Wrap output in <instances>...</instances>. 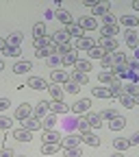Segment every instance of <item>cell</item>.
Instances as JSON below:
<instances>
[{
    "instance_id": "6da1fadb",
    "label": "cell",
    "mask_w": 139,
    "mask_h": 157,
    "mask_svg": "<svg viewBox=\"0 0 139 157\" xmlns=\"http://www.w3.org/2000/svg\"><path fill=\"white\" fill-rule=\"evenodd\" d=\"M31 116H33V107H31L28 103H22L20 107H15V120L24 122L26 118H31Z\"/></svg>"
},
{
    "instance_id": "7a4b0ae2",
    "label": "cell",
    "mask_w": 139,
    "mask_h": 157,
    "mask_svg": "<svg viewBox=\"0 0 139 157\" xmlns=\"http://www.w3.org/2000/svg\"><path fill=\"white\" fill-rule=\"evenodd\" d=\"M124 42H126V46H130L133 50L139 48V35H137L135 29H126V31H124Z\"/></svg>"
},
{
    "instance_id": "3957f363",
    "label": "cell",
    "mask_w": 139,
    "mask_h": 157,
    "mask_svg": "<svg viewBox=\"0 0 139 157\" xmlns=\"http://www.w3.org/2000/svg\"><path fill=\"white\" fill-rule=\"evenodd\" d=\"M83 142V135H74V133H68L63 140H61V146L63 148H76L78 144Z\"/></svg>"
},
{
    "instance_id": "277c9868",
    "label": "cell",
    "mask_w": 139,
    "mask_h": 157,
    "mask_svg": "<svg viewBox=\"0 0 139 157\" xmlns=\"http://www.w3.org/2000/svg\"><path fill=\"white\" fill-rule=\"evenodd\" d=\"M89 107H91V103L87 101V98H81V101H76V103L72 105V113H76V116L89 113Z\"/></svg>"
},
{
    "instance_id": "5b68a950",
    "label": "cell",
    "mask_w": 139,
    "mask_h": 157,
    "mask_svg": "<svg viewBox=\"0 0 139 157\" xmlns=\"http://www.w3.org/2000/svg\"><path fill=\"white\" fill-rule=\"evenodd\" d=\"M50 81H52L54 85H59V83H63V85H65V83L70 81V72H63V70H59V68H57V70L50 72Z\"/></svg>"
},
{
    "instance_id": "8992f818",
    "label": "cell",
    "mask_w": 139,
    "mask_h": 157,
    "mask_svg": "<svg viewBox=\"0 0 139 157\" xmlns=\"http://www.w3.org/2000/svg\"><path fill=\"white\" fill-rule=\"evenodd\" d=\"M100 48H102L107 55L115 52V50H117V39H115V37H100Z\"/></svg>"
},
{
    "instance_id": "52a82bcc",
    "label": "cell",
    "mask_w": 139,
    "mask_h": 157,
    "mask_svg": "<svg viewBox=\"0 0 139 157\" xmlns=\"http://www.w3.org/2000/svg\"><path fill=\"white\" fill-rule=\"evenodd\" d=\"M61 133L57 129H50V131H44V144H61Z\"/></svg>"
},
{
    "instance_id": "ba28073f",
    "label": "cell",
    "mask_w": 139,
    "mask_h": 157,
    "mask_svg": "<svg viewBox=\"0 0 139 157\" xmlns=\"http://www.w3.org/2000/svg\"><path fill=\"white\" fill-rule=\"evenodd\" d=\"M46 90H48V94L52 96V101H54V103H63V98H65V92H63L61 87H59V85L50 83V85H48Z\"/></svg>"
},
{
    "instance_id": "9c48e42d",
    "label": "cell",
    "mask_w": 139,
    "mask_h": 157,
    "mask_svg": "<svg viewBox=\"0 0 139 157\" xmlns=\"http://www.w3.org/2000/svg\"><path fill=\"white\" fill-rule=\"evenodd\" d=\"M52 42H54L57 46H63V44H68V42H70V35H68V31H65V29H59V31H54V33H52Z\"/></svg>"
},
{
    "instance_id": "30bf717a",
    "label": "cell",
    "mask_w": 139,
    "mask_h": 157,
    "mask_svg": "<svg viewBox=\"0 0 139 157\" xmlns=\"http://www.w3.org/2000/svg\"><path fill=\"white\" fill-rule=\"evenodd\" d=\"M13 137H15L17 142H31L33 140V133L26 131L24 127H17V129H13Z\"/></svg>"
},
{
    "instance_id": "8fae6325",
    "label": "cell",
    "mask_w": 139,
    "mask_h": 157,
    "mask_svg": "<svg viewBox=\"0 0 139 157\" xmlns=\"http://www.w3.org/2000/svg\"><path fill=\"white\" fill-rule=\"evenodd\" d=\"M26 85H28L31 90H35V92H39V90H46V87H48V83L44 81L42 76H31L28 81H26Z\"/></svg>"
},
{
    "instance_id": "7c38bea8",
    "label": "cell",
    "mask_w": 139,
    "mask_h": 157,
    "mask_svg": "<svg viewBox=\"0 0 139 157\" xmlns=\"http://www.w3.org/2000/svg\"><path fill=\"white\" fill-rule=\"evenodd\" d=\"M26 131H39V129H42V120H39V118L37 116H31V118H26V120H24V124H22Z\"/></svg>"
},
{
    "instance_id": "4fadbf2b",
    "label": "cell",
    "mask_w": 139,
    "mask_h": 157,
    "mask_svg": "<svg viewBox=\"0 0 139 157\" xmlns=\"http://www.w3.org/2000/svg\"><path fill=\"white\" fill-rule=\"evenodd\" d=\"M78 26H81L83 31H93V29H98V22H96L91 15H85V17L78 20Z\"/></svg>"
},
{
    "instance_id": "5bb4252c",
    "label": "cell",
    "mask_w": 139,
    "mask_h": 157,
    "mask_svg": "<svg viewBox=\"0 0 139 157\" xmlns=\"http://www.w3.org/2000/svg\"><path fill=\"white\" fill-rule=\"evenodd\" d=\"M120 33V24H102L100 26V35L102 37H115Z\"/></svg>"
},
{
    "instance_id": "9a60e30c",
    "label": "cell",
    "mask_w": 139,
    "mask_h": 157,
    "mask_svg": "<svg viewBox=\"0 0 139 157\" xmlns=\"http://www.w3.org/2000/svg\"><path fill=\"white\" fill-rule=\"evenodd\" d=\"M54 17H57L61 24H65V26H70V24L74 22V20H72V13H70V11H65V9H57Z\"/></svg>"
},
{
    "instance_id": "2e32d148",
    "label": "cell",
    "mask_w": 139,
    "mask_h": 157,
    "mask_svg": "<svg viewBox=\"0 0 139 157\" xmlns=\"http://www.w3.org/2000/svg\"><path fill=\"white\" fill-rule=\"evenodd\" d=\"M74 48H76V50H87V52H89V50L93 48V39L85 35V37H81V39H76V46H74Z\"/></svg>"
},
{
    "instance_id": "e0dca14e",
    "label": "cell",
    "mask_w": 139,
    "mask_h": 157,
    "mask_svg": "<svg viewBox=\"0 0 139 157\" xmlns=\"http://www.w3.org/2000/svg\"><path fill=\"white\" fill-rule=\"evenodd\" d=\"M109 7H111V2H107V0H98V2L93 5V9H91V13L93 15H104V13H109Z\"/></svg>"
},
{
    "instance_id": "ac0fdd59",
    "label": "cell",
    "mask_w": 139,
    "mask_h": 157,
    "mask_svg": "<svg viewBox=\"0 0 139 157\" xmlns=\"http://www.w3.org/2000/svg\"><path fill=\"white\" fill-rule=\"evenodd\" d=\"M98 78H100V83H102V85H111V83H115V81H117V76H115L111 70H102V72H98Z\"/></svg>"
},
{
    "instance_id": "d6986e66",
    "label": "cell",
    "mask_w": 139,
    "mask_h": 157,
    "mask_svg": "<svg viewBox=\"0 0 139 157\" xmlns=\"http://www.w3.org/2000/svg\"><path fill=\"white\" fill-rule=\"evenodd\" d=\"M85 118H87V122H89V127L91 129H100V127H104V122H102V118L98 116V113H85Z\"/></svg>"
},
{
    "instance_id": "ffe728a7",
    "label": "cell",
    "mask_w": 139,
    "mask_h": 157,
    "mask_svg": "<svg viewBox=\"0 0 139 157\" xmlns=\"http://www.w3.org/2000/svg\"><path fill=\"white\" fill-rule=\"evenodd\" d=\"M65 31H68V35L70 37H76V39H81V37H85V31L78 26V22H72L70 26H65Z\"/></svg>"
},
{
    "instance_id": "44dd1931",
    "label": "cell",
    "mask_w": 139,
    "mask_h": 157,
    "mask_svg": "<svg viewBox=\"0 0 139 157\" xmlns=\"http://www.w3.org/2000/svg\"><path fill=\"white\" fill-rule=\"evenodd\" d=\"M74 70L83 72V74H89L91 72V61H89V59H78V61L74 63Z\"/></svg>"
},
{
    "instance_id": "7402d4cb",
    "label": "cell",
    "mask_w": 139,
    "mask_h": 157,
    "mask_svg": "<svg viewBox=\"0 0 139 157\" xmlns=\"http://www.w3.org/2000/svg\"><path fill=\"white\" fill-rule=\"evenodd\" d=\"M52 44V37L50 35H46V37H37V39H33V48L35 50H42V48H48Z\"/></svg>"
},
{
    "instance_id": "603a6c76",
    "label": "cell",
    "mask_w": 139,
    "mask_h": 157,
    "mask_svg": "<svg viewBox=\"0 0 139 157\" xmlns=\"http://www.w3.org/2000/svg\"><path fill=\"white\" fill-rule=\"evenodd\" d=\"M70 81H74L76 85H87V83H89V74H83V72H76V70H74V72L70 74Z\"/></svg>"
},
{
    "instance_id": "cb8c5ba5",
    "label": "cell",
    "mask_w": 139,
    "mask_h": 157,
    "mask_svg": "<svg viewBox=\"0 0 139 157\" xmlns=\"http://www.w3.org/2000/svg\"><path fill=\"white\" fill-rule=\"evenodd\" d=\"M48 111H50V103H48V101H39V103L35 105V111H33V116L42 118V116H46Z\"/></svg>"
},
{
    "instance_id": "d4e9b609",
    "label": "cell",
    "mask_w": 139,
    "mask_h": 157,
    "mask_svg": "<svg viewBox=\"0 0 139 157\" xmlns=\"http://www.w3.org/2000/svg\"><path fill=\"white\" fill-rule=\"evenodd\" d=\"M31 68H33L31 61H17V63L13 66V72H15V74H26V72H31Z\"/></svg>"
},
{
    "instance_id": "484cf974",
    "label": "cell",
    "mask_w": 139,
    "mask_h": 157,
    "mask_svg": "<svg viewBox=\"0 0 139 157\" xmlns=\"http://www.w3.org/2000/svg\"><path fill=\"white\" fill-rule=\"evenodd\" d=\"M91 94H93L96 98H111V92H109L107 85H96V87L91 90Z\"/></svg>"
},
{
    "instance_id": "4316f807",
    "label": "cell",
    "mask_w": 139,
    "mask_h": 157,
    "mask_svg": "<svg viewBox=\"0 0 139 157\" xmlns=\"http://www.w3.org/2000/svg\"><path fill=\"white\" fill-rule=\"evenodd\" d=\"M83 142H87V146H93V148H96V146H100L102 140H100L96 133H83Z\"/></svg>"
},
{
    "instance_id": "83f0119b",
    "label": "cell",
    "mask_w": 139,
    "mask_h": 157,
    "mask_svg": "<svg viewBox=\"0 0 139 157\" xmlns=\"http://www.w3.org/2000/svg\"><path fill=\"white\" fill-rule=\"evenodd\" d=\"M78 61V57H76V48L72 50V52H65V55H61V63L63 66H74Z\"/></svg>"
},
{
    "instance_id": "f1b7e54d",
    "label": "cell",
    "mask_w": 139,
    "mask_h": 157,
    "mask_svg": "<svg viewBox=\"0 0 139 157\" xmlns=\"http://www.w3.org/2000/svg\"><path fill=\"white\" fill-rule=\"evenodd\" d=\"M128 146H130V144H128V137H115V140H113V148L120 151V153H124Z\"/></svg>"
},
{
    "instance_id": "f546056e",
    "label": "cell",
    "mask_w": 139,
    "mask_h": 157,
    "mask_svg": "<svg viewBox=\"0 0 139 157\" xmlns=\"http://www.w3.org/2000/svg\"><path fill=\"white\" fill-rule=\"evenodd\" d=\"M109 127H111L113 131H122V129L126 127V118H122V116H117V118H113V120L109 122Z\"/></svg>"
},
{
    "instance_id": "4dcf8cb0",
    "label": "cell",
    "mask_w": 139,
    "mask_h": 157,
    "mask_svg": "<svg viewBox=\"0 0 139 157\" xmlns=\"http://www.w3.org/2000/svg\"><path fill=\"white\" fill-rule=\"evenodd\" d=\"M50 111L52 113H70V107L65 105V103H50Z\"/></svg>"
},
{
    "instance_id": "1f68e13d",
    "label": "cell",
    "mask_w": 139,
    "mask_h": 157,
    "mask_svg": "<svg viewBox=\"0 0 139 157\" xmlns=\"http://www.w3.org/2000/svg\"><path fill=\"white\" fill-rule=\"evenodd\" d=\"M139 24V17H135V15H122V26H126V29H135Z\"/></svg>"
},
{
    "instance_id": "d6a6232c",
    "label": "cell",
    "mask_w": 139,
    "mask_h": 157,
    "mask_svg": "<svg viewBox=\"0 0 139 157\" xmlns=\"http://www.w3.org/2000/svg\"><path fill=\"white\" fill-rule=\"evenodd\" d=\"M109 92H111V98H120V96L124 94V87H122V83H120V81H115V83H111Z\"/></svg>"
},
{
    "instance_id": "836d02e7",
    "label": "cell",
    "mask_w": 139,
    "mask_h": 157,
    "mask_svg": "<svg viewBox=\"0 0 139 157\" xmlns=\"http://www.w3.org/2000/svg\"><path fill=\"white\" fill-rule=\"evenodd\" d=\"M33 35H35V39L37 37H46L48 33H46V22H37L35 26H33Z\"/></svg>"
},
{
    "instance_id": "e575fe53",
    "label": "cell",
    "mask_w": 139,
    "mask_h": 157,
    "mask_svg": "<svg viewBox=\"0 0 139 157\" xmlns=\"http://www.w3.org/2000/svg\"><path fill=\"white\" fill-rule=\"evenodd\" d=\"M7 44H9V46H17V48H20V44H22V33H20V31L11 33V35H9V39H7Z\"/></svg>"
},
{
    "instance_id": "d590c367",
    "label": "cell",
    "mask_w": 139,
    "mask_h": 157,
    "mask_svg": "<svg viewBox=\"0 0 139 157\" xmlns=\"http://www.w3.org/2000/svg\"><path fill=\"white\" fill-rule=\"evenodd\" d=\"M54 124H57V113H50L46 120L42 122V129L44 131H50V129H54Z\"/></svg>"
},
{
    "instance_id": "8d00e7d4",
    "label": "cell",
    "mask_w": 139,
    "mask_h": 157,
    "mask_svg": "<svg viewBox=\"0 0 139 157\" xmlns=\"http://www.w3.org/2000/svg\"><path fill=\"white\" fill-rule=\"evenodd\" d=\"M78 131H81V135H83V133H91V127H89V122H87L85 113L78 118Z\"/></svg>"
},
{
    "instance_id": "74e56055",
    "label": "cell",
    "mask_w": 139,
    "mask_h": 157,
    "mask_svg": "<svg viewBox=\"0 0 139 157\" xmlns=\"http://www.w3.org/2000/svg\"><path fill=\"white\" fill-rule=\"evenodd\" d=\"M61 148H63L61 144H44V146H42V153H44V155H54V153H59Z\"/></svg>"
},
{
    "instance_id": "f35d334b",
    "label": "cell",
    "mask_w": 139,
    "mask_h": 157,
    "mask_svg": "<svg viewBox=\"0 0 139 157\" xmlns=\"http://www.w3.org/2000/svg\"><path fill=\"white\" fill-rule=\"evenodd\" d=\"M117 101L122 103V107H126V109H133L135 107V98L133 96H128V94H122L120 98H117Z\"/></svg>"
},
{
    "instance_id": "ab89813d",
    "label": "cell",
    "mask_w": 139,
    "mask_h": 157,
    "mask_svg": "<svg viewBox=\"0 0 139 157\" xmlns=\"http://www.w3.org/2000/svg\"><path fill=\"white\" fill-rule=\"evenodd\" d=\"M111 59H113V66H122V63H126V55L120 52V50L111 52Z\"/></svg>"
},
{
    "instance_id": "60d3db41",
    "label": "cell",
    "mask_w": 139,
    "mask_h": 157,
    "mask_svg": "<svg viewBox=\"0 0 139 157\" xmlns=\"http://www.w3.org/2000/svg\"><path fill=\"white\" fill-rule=\"evenodd\" d=\"M98 116H100V118H102V122H104V120H109V122H111V120H113V118H117V116H120V113H117L115 109H104L102 113H98Z\"/></svg>"
},
{
    "instance_id": "b9f144b4",
    "label": "cell",
    "mask_w": 139,
    "mask_h": 157,
    "mask_svg": "<svg viewBox=\"0 0 139 157\" xmlns=\"http://www.w3.org/2000/svg\"><path fill=\"white\" fill-rule=\"evenodd\" d=\"M13 127V118H9V116H0V129L2 131H9Z\"/></svg>"
},
{
    "instance_id": "7bdbcfd3",
    "label": "cell",
    "mask_w": 139,
    "mask_h": 157,
    "mask_svg": "<svg viewBox=\"0 0 139 157\" xmlns=\"http://www.w3.org/2000/svg\"><path fill=\"white\" fill-rule=\"evenodd\" d=\"M87 55H89V57H91V59H102V57H104V55H107V52H104V50H102V48H100V46H93V48H91V50H89V52H87Z\"/></svg>"
},
{
    "instance_id": "ee69618b",
    "label": "cell",
    "mask_w": 139,
    "mask_h": 157,
    "mask_svg": "<svg viewBox=\"0 0 139 157\" xmlns=\"http://www.w3.org/2000/svg\"><path fill=\"white\" fill-rule=\"evenodd\" d=\"M63 92H68V94H78V92H81V85H76L74 81H68L65 87H63Z\"/></svg>"
},
{
    "instance_id": "f6af8a7d",
    "label": "cell",
    "mask_w": 139,
    "mask_h": 157,
    "mask_svg": "<svg viewBox=\"0 0 139 157\" xmlns=\"http://www.w3.org/2000/svg\"><path fill=\"white\" fill-rule=\"evenodd\" d=\"M2 55H5V57H20V55H22V50H20L17 46H7Z\"/></svg>"
},
{
    "instance_id": "bcb514c9",
    "label": "cell",
    "mask_w": 139,
    "mask_h": 157,
    "mask_svg": "<svg viewBox=\"0 0 139 157\" xmlns=\"http://www.w3.org/2000/svg\"><path fill=\"white\" fill-rule=\"evenodd\" d=\"M124 94H128V96H137L139 94V87H137V83H128V85H124Z\"/></svg>"
},
{
    "instance_id": "7dc6e473",
    "label": "cell",
    "mask_w": 139,
    "mask_h": 157,
    "mask_svg": "<svg viewBox=\"0 0 139 157\" xmlns=\"http://www.w3.org/2000/svg\"><path fill=\"white\" fill-rule=\"evenodd\" d=\"M65 129H68V131H74V129H78V118H72V116H68V118H65Z\"/></svg>"
},
{
    "instance_id": "c3c4849f",
    "label": "cell",
    "mask_w": 139,
    "mask_h": 157,
    "mask_svg": "<svg viewBox=\"0 0 139 157\" xmlns=\"http://www.w3.org/2000/svg\"><path fill=\"white\" fill-rule=\"evenodd\" d=\"M63 155L65 157H81L83 151H81V146H76V148H63Z\"/></svg>"
},
{
    "instance_id": "681fc988",
    "label": "cell",
    "mask_w": 139,
    "mask_h": 157,
    "mask_svg": "<svg viewBox=\"0 0 139 157\" xmlns=\"http://www.w3.org/2000/svg\"><path fill=\"white\" fill-rule=\"evenodd\" d=\"M100 66H102V70H111V68H113V59H111V55H104V57L100 59Z\"/></svg>"
},
{
    "instance_id": "f907efd6",
    "label": "cell",
    "mask_w": 139,
    "mask_h": 157,
    "mask_svg": "<svg viewBox=\"0 0 139 157\" xmlns=\"http://www.w3.org/2000/svg\"><path fill=\"white\" fill-rule=\"evenodd\" d=\"M46 61H48V66H50L52 70H57V66L61 63V57H54V55H52V57H48V59H46Z\"/></svg>"
},
{
    "instance_id": "816d5d0a",
    "label": "cell",
    "mask_w": 139,
    "mask_h": 157,
    "mask_svg": "<svg viewBox=\"0 0 139 157\" xmlns=\"http://www.w3.org/2000/svg\"><path fill=\"white\" fill-rule=\"evenodd\" d=\"M102 22H104V24H117V17H115L113 13H104V15H102Z\"/></svg>"
},
{
    "instance_id": "f5cc1de1",
    "label": "cell",
    "mask_w": 139,
    "mask_h": 157,
    "mask_svg": "<svg viewBox=\"0 0 139 157\" xmlns=\"http://www.w3.org/2000/svg\"><path fill=\"white\" fill-rule=\"evenodd\" d=\"M74 50V46L68 42V44H63V46H59V55H65V52H72Z\"/></svg>"
},
{
    "instance_id": "db71d44e",
    "label": "cell",
    "mask_w": 139,
    "mask_h": 157,
    "mask_svg": "<svg viewBox=\"0 0 139 157\" xmlns=\"http://www.w3.org/2000/svg\"><path fill=\"white\" fill-rule=\"evenodd\" d=\"M35 57H39V59H48V57H50V46H48V48H42V50H37Z\"/></svg>"
},
{
    "instance_id": "11a10c76",
    "label": "cell",
    "mask_w": 139,
    "mask_h": 157,
    "mask_svg": "<svg viewBox=\"0 0 139 157\" xmlns=\"http://www.w3.org/2000/svg\"><path fill=\"white\" fill-rule=\"evenodd\" d=\"M128 144H130V146H137V144H139V131H135V133L128 137Z\"/></svg>"
},
{
    "instance_id": "9f6ffc18",
    "label": "cell",
    "mask_w": 139,
    "mask_h": 157,
    "mask_svg": "<svg viewBox=\"0 0 139 157\" xmlns=\"http://www.w3.org/2000/svg\"><path fill=\"white\" fill-rule=\"evenodd\" d=\"M11 107V101L9 98H0V111H5V109H9Z\"/></svg>"
},
{
    "instance_id": "6f0895ef",
    "label": "cell",
    "mask_w": 139,
    "mask_h": 157,
    "mask_svg": "<svg viewBox=\"0 0 139 157\" xmlns=\"http://www.w3.org/2000/svg\"><path fill=\"white\" fill-rule=\"evenodd\" d=\"M0 157H15V153L11 148H2V151H0Z\"/></svg>"
},
{
    "instance_id": "680465c9",
    "label": "cell",
    "mask_w": 139,
    "mask_h": 157,
    "mask_svg": "<svg viewBox=\"0 0 139 157\" xmlns=\"http://www.w3.org/2000/svg\"><path fill=\"white\" fill-rule=\"evenodd\" d=\"M7 46H9V44H7V39H0V52H5Z\"/></svg>"
},
{
    "instance_id": "91938a15",
    "label": "cell",
    "mask_w": 139,
    "mask_h": 157,
    "mask_svg": "<svg viewBox=\"0 0 139 157\" xmlns=\"http://www.w3.org/2000/svg\"><path fill=\"white\" fill-rule=\"evenodd\" d=\"M133 9H135V11L139 13V0H133Z\"/></svg>"
},
{
    "instance_id": "94428289",
    "label": "cell",
    "mask_w": 139,
    "mask_h": 157,
    "mask_svg": "<svg viewBox=\"0 0 139 157\" xmlns=\"http://www.w3.org/2000/svg\"><path fill=\"white\" fill-rule=\"evenodd\" d=\"M111 157H124V153H120V151H115V153H113Z\"/></svg>"
},
{
    "instance_id": "6125c7cd",
    "label": "cell",
    "mask_w": 139,
    "mask_h": 157,
    "mask_svg": "<svg viewBox=\"0 0 139 157\" xmlns=\"http://www.w3.org/2000/svg\"><path fill=\"white\" fill-rule=\"evenodd\" d=\"M133 57L137 59V61H139V48H135V52H133Z\"/></svg>"
},
{
    "instance_id": "be15d7a7",
    "label": "cell",
    "mask_w": 139,
    "mask_h": 157,
    "mask_svg": "<svg viewBox=\"0 0 139 157\" xmlns=\"http://www.w3.org/2000/svg\"><path fill=\"white\" fill-rule=\"evenodd\" d=\"M5 70V61H2V59H0V72H2Z\"/></svg>"
},
{
    "instance_id": "e7e4bbea",
    "label": "cell",
    "mask_w": 139,
    "mask_h": 157,
    "mask_svg": "<svg viewBox=\"0 0 139 157\" xmlns=\"http://www.w3.org/2000/svg\"><path fill=\"white\" fill-rule=\"evenodd\" d=\"M135 105H139V94H137V96H135Z\"/></svg>"
},
{
    "instance_id": "03108f58",
    "label": "cell",
    "mask_w": 139,
    "mask_h": 157,
    "mask_svg": "<svg viewBox=\"0 0 139 157\" xmlns=\"http://www.w3.org/2000/svg\"><path fill=\"white\" fill-rule=\"evenodd\" d=\"M15 157H26V155H15Z\"/></svg>"
}]
</instances>
